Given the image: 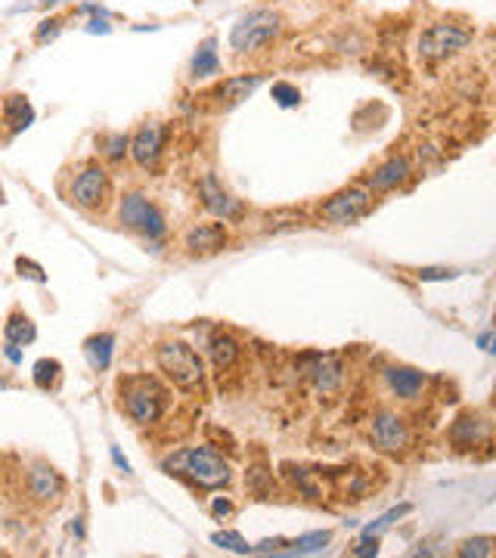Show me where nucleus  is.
<instances>
[{"label": "nucleus", "instance_id": "obj_1", "mask_svg": "<svg viewBox=\"0 0 496 558\" xmlns=\"http://www.w3.org/2000/svg\"><path fill=\"white\" fill-rule=\"evenodd\" d=\"M165 472L189 478L199 488H224L230 481V465L208 447H189L165 459Z\"/></svg>", "mask_w": 496, "mask_h": 558}, {"label": "nucleus", "instance_id": "obj_2", "mask_svg": "<svg viewBox=\"0 0 496 558\" xmlns=\"http://www.w3.org/2000/svg\"><path fill=\"white\" fill-rule=\"evenodd\" d=\"M165 388L149 375H130L121 382V410L128 413L136 425H153L165 410Z\"/></svg>", "mask_w": 496, "mask_h": 558}, {"label": "nucleus", "instance_id": "obj_3", "mask_svg": "<svg viewBox=\"0 0 496 558\" xmlns=\"http://www.w3.org/2000/svg\"><path fill=\"white\" fill-rule=\"evenodd\" d=\"M159 369L180 388V391H199L205 382V366H202L199 354L186 345V341H165L155 354Z\"/></svg>", "mask_w": 496, "mask_h": 558}, {"label": "nucleus", "instance_id": "obj_4", "mask_svg": "<svg viewBox=\"0 0 496 558\" xmlns=\"http://www.w3.org/2000/svg\"><path fill=\"white\" fill-rule=\"evenodd\" d=\"M279 29H283L279 12L264 10V6H260V10H248L245 16H239L236 25H233L230 47L236 50V53H254V50L267 47V44L279 35Z\"/></svg>", "mask_w": 496, "mask_h": 558}, {"label": "nucleus", "instance_id": "obj_5", "mask_svg": "<svg viewBox=\"0 0 496 558\" xmlns=\"http://www.w3.org/2000/svg\"><path fill=\"white\" fill-rule=\"evenodd\" d=\"M468 41H472V31L459 29V25H450V22L428 25L419 35V56L426 62H441V60H447V56L466 50Z\"/></svg>", "mask_w": 496, "mask_h": 558}, {"label": "nucleus", "instance_id": "obj_6", "mask_svg": "<svg viewBox=\"0 0 496 558\" xmlns=\"http://www.w3.org/2000/svg\"><path fill=\"white\" fill-rule=\"evenodd\" d=\"M119 220L124 226H130V230H140L143 236H149V239H161L168 230L161 211L155 209L146 196H140V193H128V196L121 199Z\"/></svg>", "mask_w": 496, "mask_h": 558}, {"label": "nucleus", "instance_id": "obj_7", "mask_svg": "<svg viewBox=\"0 0 496 558\" xmlns=\"http://www.w3.org/2000/svg\"><path fill=\"white\" fill-rule=\"evenodd\" d=\"M109 196V174L103 168H84L71 184V202L84 211H96L106 205Z\"/></svg>", "mask_w": 496, "mask_h": 558}, {"label": "nucleus", "instance_id": "obj_8", "mask_svg": "<svg viewBox=\"0 0 496 558\" xmlns=\"http://www.w3.org/2000/svg\"><path fill=\"white\" fill-rule=\"evenodd\" d=\"M369 209V193L367 190H344L338 193V196H332L329 202L323 205V217L329 220V224H354V220H360L363 214Z\"/></svg>", "mask_w": 496, "mask_h": 558}, {"label": "nucleus", "instance_id": "obj_9", "mask_svg": "<svg viewBox=\"0 0 496 558\" xmlns=\"http://www.w3.org/2000/svg\"><path fill=\"white\" fill-rule=\"evenodd\" d=\"M161 146H165V125H161V121H146V125H140V131L128 143L130 155H134V161L140 168H153L161 155Z\"/></svg>", "mask_w": 496, "mask_h": 558}, {"label": "nucleus", "instance_id": "obj_10", "mask_svg": "<svg viewBox=\"0 0 496 558\" xmlns=\"http://www.w3.org/2000/svg\"><path fill=\"white\" fill-rule=\"evenodd\" d=\"M199 196H202V205H205L214 217H220V220H239L243 217V205H239V199H233L230 193H227L224 186L211 177V174H208V177L199 184Z\"/></svg>", "mask_w": 496, "mask_h": 558}, {"label": "nucleus", "instance_id": "obj_11", "mask_svg": "<svg viewBox=\"0 0 496 558\" xmlns=\"http://www.w3.org/2000/svg\"><path fill=\"white\" fill-rule=\"evenodd\" d=\"M407 440H409L407 425L394 413H382V416H376V422H372V444L382 453H401L407 447Z\"/></svg>", "mask_w": 496, "mask_h": 558}, {"label": "nucleus", "instance_id": "obj_12", "mask_svg": "<svg viewBox=\"0 0 496 558\" xmlns=\"http://www.w3.org/2000/svg\"><path fill=\"white\" fill-rule=\"evenodd\" d=\"M0 121L6 125V134L16 137V134L29 131L35 125V106L25 94H6L4 103H0Z\"/></svg>", "mask_w": 496, "mask_h": 558}, {"label": "nucleus", "instance_id": "obj_13", "mask_svg": "<svg viewBox=\"0 0 496 558\" xmlns=\"http://www.w3.org/2000/svg\"><path fill=\"white\" fill-rule=\"evenodd\" d=\"M260 81L264 78L260 75H236V78H227L224 84H220L218 90H214V100H218V106L220 109H233V106H239V103H245L248 96L254 94V90L260 87Z\"/></svg>", "mask_w": 496, "mask_h": 558}, {"label": "nucleus", "instance_id": "obj_14", "mask_svg": "<svg viewBox=\"0 0 496 558\" xmlns=\"http://www.w3.org/2000/svg\"><path fill=\"white\" fill-rule=\"evenodd\" d=\"M29 490L37 503H56L60 493H62L60 472H54L50 465H44V463H35L31 465V472H29Z\"/></svg>", "mask_w": 496, "mask_h": 558}, {"label": "nucleus", "instance_id": "obj_15", "mask_svg": "<svg viewBox=\"0 0 496 558\" xmlns=\"http://www.w3.org/2000/svg\"><path fill=\"white\" fill-rule=\"evenodd\" d=\"M227 245V230L220 224H195L186 233V249L193 255H214Z\"/></svg>", "mask_w": 496, "mask_h": 558}, {"label": "nucleus", "instance_id": "obj_16", "mask_svg": "<svg viewBox=\"0 0 496 558\" xmlns=\"http://www.w3.org/2000/svg\"><path fill=\"white\" fill-rule=\"evenodd\" d=\"M189 75H193V81H205V78L220 75L218 37H205V41L195 47L193 62H189Z\"/></svg>", "mask_w": 496, "mask_h": 558}, {"label": "nucleus", "instance_id": "obj_17", "mask_svg": "<svg viewBox=\"0 0 496 558\" xmlns=\"http://www.w3.org/2000/svg\"><path fill=\"white\" fill-rule=\"evenodd\" d=\"M484 438H487V422H481L478 416H472V413L459 416V419L453 422V428H450V440H453L456 450H468V447H478Z\"/></svg>", "mask_w": 496, "mask_h": 558}, {"label": "nucleus", "instance_id": "obj_18", "mask_svg": "<svg viewBox=\"0 0 496 558\" xmlns=\"http://www.w3.org/2000/svg\"><path fill=\"white\" fill-rule=\"evenodd\" d=\"M384 375H388L391 391H394L397 398H403V400L419 398L422 385H426V373H419V369H413V366H391Z\"/></svg>", "mask_w": 496, "mask_h": 558}, {"label": "nucleus", "instance_id": "obj_19", "mask_svg": "<svg viewBox=\"0 0 496 558\" xmlns=\"http://www.w3.org/2000/svg\"><path fill=\"white\" fill-rule=\"evenodd\" d=\"M407 180H409V161L407 159H388L369 177V190L388 193V190H397L401 184H407Z\"/></svg>", "mask_w": 496, "mask_h": 558}, {"label": "nucleus", "instance_id": "obj_20", "mask_svg": "<svg viewBox=\"0 0 496 558\" xmlns=\"http://www.w3.org/2000/svg\"><path fill=\"white\" fill-rule=\"evenodd\" d=\"M308 375L313 385H317V391H335L338 382H342V363L335 357H313Z\"/></svg>", "mask_w": 496, "mask_h": 558}, {"label": "nucleus", "instance_id": "obj_21", "mask_svg": "<svg viewBox=\"0 0 496 558\" xmlns=\"http://www.w3.org/2000/svg\"><path fill=\"white\" fill-rule=\"evenodd\" d=\"M112 350H115V335H109V332L90 335V339L84 341V357H87V363H90L94 373L109 369V363H112Z\"/></svg>", "mask_w": 496, "mask_h": 558}, {"label": "nucleus", "instance_id": "obj_22", "mask_svg": "<svg viewBox=\"0 0 496 558\" xmlns=\"http://www.w3.org/2000/svg\"><path fill=\"white\" fill-rule=\"evenodd\" d=\"M208 350H211V360H214V366H218V369H230L233 363L239 360L236 339H233V335H227V332L211 335V341H208Z\"/></svg>", "mask_w": 496, "mask_h": 558}, {"label": "nucleus", "instance_id": "obj_23", "mask_svg": "<svg viewBox=\"0 0 496 558\" xmlns=\"http://www.w3.org/2000/svg\"><path fill=\"white\" fill-rule=\"evenodd\" d=\"M4 335H6V341H12V345L22 348V345H31V341H35L37 329L29 316L19 314V310H12L10 320H6V326H4Z\"/></svg>", "mask_w": 496, "mask_h": 558}, {"label": "nucleus", "instance_id": "obj_24", "mask_svg": "<svg viewBox=\"0 0 496 558\" xmlns=\"http://www.w3.org/2000/svg\"><path fill=\"white\" fill-rule=\"evenodd\" d=\"M329 540H332L329 530H313V534H304V537H298V540L285 543L289 549H283V553L285 555H313V553H323Z\"/></svg>", "mask_w": 496, "mask_h": 558}, {"label": "nucleus", "instance_id": "obj_25", "mask_svg": "<svg viewBox=\"0 0 496 558\" xmlns=\"http://www.w3.org/2000/svg\"><path fill=\"white\" fill-rule=\"evenodd\" d=\"M60 373H62L60 360H50V357H44V360H37L35 369H31V379H35L37 388L50 391V388H54L56 382H60Z\"/></svg>", "mask_w": 496, "mask_h": 558}, {"label": "nucleus", "instance_id": "obj_26", "mask_svg": "<svg viewBox=\"0 0 496 558\" xmlns=\"http://www.w3.org/2000/svg\"><path fill=\"white\" fill-rule=\"evenodd\" d=\"M409 512H413V505H409V503H403V505H397V509L384 512L382 518H376V521L363 528V537H378V534H382V530H388L394 521H401L403 515H409Z\"/></svg>", "mask_w": 496, "mask_h": 558}, {"label": "nucleus", "instance_id": "obj_27", "mask_svg": "<svg viewBox=\"0 0 496 558\" xmlns=\"http://www.w3.org/2000/svg\"><path fill=\"white\" fill-rule=\"evenodd\" d=\"M211 543L220 549H227V553H236V555H252V546L243 540V534H236V530H218V534H211Z\"/></svg>", "mask_w": 496, "mask_h": 558}, {"label": "nucleus", "instance_id": "obj_28", "mask_svg": "<svg viewBox=\"0 0 496 558\" xmlns=\"http://www.w3.org/2000/svg\"><path fill=\"white\" fill-rule=\"evenodd\" d=\"M270 96L277 100V106H283V109H295L298 103H302V90H298L295 84H289V81H277V84H273Z\"/></svg>", "mask_w": 496, "mask_h": 558}, {"label": "nucleus", "instance_id": "obj_29", "mask_svg": "<svg viewBox=\"0 0 496 558\" xmlns=\"http://www.w3.org/2000/svg\"><path fill=\"white\" fill-rule=\"evenodd\" d=\"M462 558H491L493 555V537H472L459 546Z\"/></svg>", "mask_w": 496, "mask_h": 558}, {"label": "nucleus", "instance_id": "obj_30", "mask_svg": "<svg viewBox=\"0 0 496 558\" xmlns=\"http://www.w3.org/2000/svg\"><path fill=\"white\" fill-rule=\"evenodd\" d=\"M128 137L124 134H106V137L100 140V146H103V155H106L109 161H121L124 159V152H128Z\"/></svg>", "mask_w": 496, "mask_h": 558}, {"label": "nucleus", "instance_id": "obj_31", "mask_svg": "<svg viewBox=\"0 0 496 558\" xmlns=\"http://www.w3.org/2000/svg\"><path fill=\"white\" fill-rule=\"evenodd\" d=\"M60 31H62V19L60 16H50V19H44V22L35 29V41L37 44H47V41H54Z\"/></svg>", "mask_w": 496, "mask_h": 558}, {"label": "nucleus", "instance_id": "obj_32", "mask_svg": "<svg viewBox=\"0 0 496 558\" xmlns=\"http://www.w3.org/2000/svg\"><path fill=\"white\" fill-rule=\"evenodd\" d=\"M16 270L22 279H35V283H47V276H44V267L35 261H29V258H19L16 261Z\"/></svg>", "mask_w": 496, "mask_h": 558}, {"label": "nucleus", "instance_id": "obj_33", "mask_svg": "<svg viewBox=\"0 0 496 558\" xmlns=\"http://www.w3.org/2000/svg\"><path fill=\"white\" fill-rule=\"evenodd\" d=\"M456 270H447V267H422L419 270V279L422 283H443V279H453Z\"/></svg>", "mask_w": 496, "mask_h": 558}, {"label": "nucleus", "instance_id": "obj_34", "mask_svg": "<svg viewBox=\"0 0 496 558\" xmlns=\"http://www.w3.org/2000/svg\"><path fill=\"white\" fill-rule=\"evenodd\" d=\"M357 558H367V555H378V537H363V543H357L354 549H351Z\"/></svg>", "mask_w": 496, "mask_h": 558}, {"label": "nucleus", "instance_id": "obj_35", "mask_svg": "<svg viewBox=\"0 0 496 558\" xmlns=\"http://www.w3.org/2000/svg\"><path fill=\"white\" fill-rule=\"evenodd\" d=\"M230 512H233V503H230V499L218 496V499L211 503V515H214V518H227Z\"/></svg>", "mask_w": 496, "mask_h": 558}, {"label": "nucleus", "instance_id": "obj_36", "mask_svg": "<svg viewBox=\"0 0 496 558\" xmlns=\"http://www.w3.org/2000/svg\"><path fill=\"white\" fill-rule=\"evenodd\" d=\"M109 31H112V25H109L103 16H96L87 22V35H109Z\"/></svg>", "mask_w": 496, "mask_h": 558}, {"label": "nucleus", "instance_id": "obj_37", "mask_svg": "<svg viewBox=\"0 0 496 558\" xmlns=\"http://www.w3.org/2000/svg\"><path fill=\"white\" fill-rule=\"evenodd\" d=\"M109 453H112V463L119 465V469L124 472V475H130V463L121 456V450H119V447H109Z\"/></svg>", "mask_w": 496, "mask_h": 558}, {"label": "nucleus", "instance_id": "obj_38", "mask_svg": "<svg viewBox=\"0 0 496 558\" xmlns=\"http://www.w3.org/2000/svg\"><path fill=\"white\" fill-rule=\"evenodd\" d=\"M4 354L10 363H22V350H19V345H12V341H6L4 345Z\"/></svg>", "mask_w": 496, "mask_h": 558}, {"label": "nucleus", "instance_id": "obj_39", "mask_svg": "<svg viewBox=\"0 0 496 558\" xmlns=\"http://www.w3.org/2000/svg\"><path fill=\"white\" fill-rule=\"evenodd\" d=\"M491 341H493V335H491V332H484V335L478 339V345L484 348V350H493V348H491Z\"/></svg>", "mask_w": 496, "mask_h": 558}, {"label": "nucleus", "instance_id": "obj_40", "mask_svg": "<svg viewBox=\"0 0 496 558\" xmlns=\"http://www.w3.org/2000/svg\"><path fill=\"white\" fill-rule=\"evenodd\" d=\"M71 534H75V537L84 534V530H81V518H75V524H71Z\"/></svg>", "mask_w": 496, "mask_h": 558}, {"label": "nucleus", "instance_id": "obj_41", "mask_svg": "<svg viewBox=\"0 0 496 558\" xmlns=\"http://www.w3.org/2000/svg\"><path fill=\"white\" fill-rule=\"evenodd\" d=\"M37 6H56V4H62V0H35Z\"/></svg>", "mask_w": 496, "mask_h": 558}, {"label": "nucleus", "instance_id": "obj_42", "mask_svg": "<svg viewBox=\"0 0 496 558\" xmlns=\"http://www.w3.org/2000/svg\"><path fill=\"white\" fill-rule=\"evenodd\" d=\"M4 388H6V379H0V391H4Z\"/></svg>", "mask_w": 496, "mask_h": 558}, {"label": "nucleus", "instance_id": "obj_43", "mask_svg": "<svg viewBox=\"0 0 496 558\" xmlns=\"http://www.w3.org/2000/svg\"><path fill=\"white\" fill-rule=\"evenodd\" d=\"M0 202H4V196H0Z\"/></svg>", "mask_w": 496, "mask_h": 558}]
</instances>
